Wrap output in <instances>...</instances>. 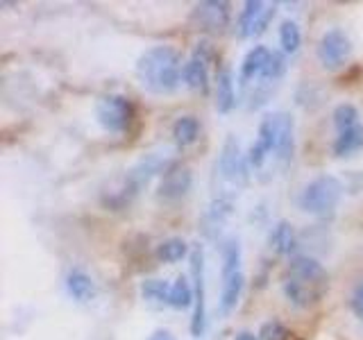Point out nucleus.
<instances>
[{
    "instance_id": "nucleus-1",
    "label": "nucleus",
    "mask_w": 363,
    "mask_h": 340,
    "mask_svg": "<svg viewBox=\"0 0 363 340\" xmlns=\"http://www.w3.org/2000/svg\"><path fill=\"white\" fill-rule=\"evenodd\" d=\"M182 68L184 64L172 45H154L136 59V77L154 96L175 94L182 82Z\"/></svg>"
},
{
    "instance_id": "nucleus-2",
    "label": "nucleus",
    "mask_w": 363,
    "mask_h": 340,
    "mask_svg": "<svg viewBox=\"0 0 363 340\" xmlns=\"http://www.w3.org/2000/svg\"><path fill=\"white\" fill-rule=\"evenodd\" d=\"M257 143L266 150L268 157L288 163L295 152V121L288 112L266 114L259 123Z\"/></svg>"
},
{
    "instance_id": "nucleus-3",
    "label": "nucleus",
    "mask_w": 363,
    "mask_h": 340,
    "mask_svg": "<svg viewBox=\"0 0 363 340\" xmlns=\"http://www.w3.org/2000/svg\"><path fill=\"white\" fill-rule=\"evenodd\" d=\"M343 198V184L334 175H320L306 184L299 193L297 205L304 214L311 216H332Z\"/></svg>"
},
{
    "instance_id": "nucleus-4",
    "label": "nucleus",
    "mask_w": 363,
    "mask_h": 340,
    "mask_svg": "<svg viewBox=\"0 0 363 340\" xmlns=\"http://www.w3.org/2000/svg\"><path fill=\"white\" fill-rule=\"evenodd\" d=\"M216 172L234 191L243 189L245 182H248V154L241 152V143L234 134H227L221 154L216 159Z\"/></svg>"
},
{
    "instance_id": "nucleus-5",
    "label": "nucleus",
    "mask_w": 363,
    "mask_h": 340,
    "mask_svg": "<svg viewBox=\"0 0 363 340\" xmlns=\"http://www.w3.org/2000/svg\"><path fill=\"white\" fill-rule=\"evenodd\" d=\"M96 118L100 127L109 134H123L134 118V107L125 96L109 94L96 103Z\"/></svg>"
},
{
    "instance_id": "nucleus-6",
    "label": "nucleus",
    "mask_w": 363,
    "mask_h": 340,
    "mask_svg": "<svg viewBox=\"0 0 363 340\" xmlns=\"http://www.w3.org/2000/svg\"><path fill=\"white\" fill-rule=\"evenodd\" d=\"M191 277H193V290H195L191 336L202 338L207 329V295H205V250L200 243H193V247H191Z\"/></svg>"
},
{
    "instance_id": "nucleus-7",
    "label": "nucleus",
    "mask_w": 363,
    "mask_h": 340,
    "mask_svg": "<svg viewBox=\"0 0 363 340\" xmlns=\"http://www.w3.org/2000/svg\"><path fill=\"white\" fill-rule=\"evenodd\" d=\"M168 168L170 166L166 163V159L161 157V154H148V157H143L141 161H136L134 166L127 170L123 189H121V193H118V198H121V202H127L130 198L139 195V193L148 186V184L157 177V175H163Z\"/></svg>"
},
{
    "instance_id": "nucleus-8",
    "label": "nucleus",
    "mask_w": 363,
    "mask_h": 340,
    "mask_svg": "<svg viewBox=\"0 0 363 340\" xmlns=\"http://www.w3.org/2000/svg\"><path fill=\"white\" fill-rule=\"evenodd\" d=\"M316 54H318V61H320L327 71H336V68L345 66V61L350 59L352 43L348 39V34L339 30V27H334V30H327L320 36Z\"/></svg>"
},
{
    "instance_id": "nucleus-9",
    "label": "nucleus",
    "mask_w": 363,
    "mask_h": 340,
    "mask_svg": "<svg viewBox=\"0 0 363 340\" xmlns=\"http://www.w3.org/2000/svg\"><path fill=\"white\" fill-rule=\"evenodd\" d=\"M212 57H214L212 43L200 41L193 54H191V59L182 68V82L188 89L200 91V94H207L209 91V61H212Z\"/></svg>"
},
{
    "instance_id": "nucleus-10",
    "label": "nucleus",
    "mask_w": 363,
    "mask_h": 340,
    "mask_svg": "<svg viewBox=\"0 0 363 340\" xmlns=\"http://www.w3.org/2000/svg\"><path fill=\"white\" fill-rule=\"evenodd\" d=\"M275 16V5L261 3V0H248L241 9L239 16V36L243 39H252V36H259L268 30V25Z\"/></svg>"
},
{
    "instance_id": "nucleus-11",
    "label": "nucleus",
    "mask_w": 363,
    "mask_h": 340,
    "mask_svg": "<svg viewBox=\"0 0 363 340\" xmlns=\"http://www.w3.org/2000/svg\"><path fill=\"white\" fill-rule=\"evenodd\" d=\"M191 186H193V175H191V168L182 166V163H172V166L161 175L157 198L163 202H177L184 195H188Z\"/></svg>"
},
{
    "instance_id": "nucleus-12",
    "label": "nucleus",
    "mask_w": 363,
    "mask_h": 340,
    "mask_svg": "<svg viewBox=\"0 0 363 340\" xmlns=\"http://www.w3.org/2000/svg\"><path fill=\"white\" fill-rule=\"evenodd\" d=\"M191 21H193L200 30L207 32H223L227 25H230V3H223V0H207V3L195 5L193 14H191Z\"/></svg>"
},
{
    "instance_id": "nucleus-13",
    "label": "nucleus",
    "mask_w": 363,
    "mask_h": 340,
    "mask_svg": "<svg viewBox=\"0 0 363 340\" xmlns=\"http://www.w3.org/2000/svg\"><path fill=\"white\" fill-rule=\"evenodd\" d=\"M281 290H284V297L297 309H309L313 306L316 302H320V297L325 295L323 286H316V283H306L302 279L295 277H284V283H281Z\"/></svg>"
},
{
    "instance_id": "nucleus-14",
    "label": "nucleus",
    "mask_w": 363,
    "mask_h": 340,
    "mask_svg": "<svg viewBox=\"0 0 363 340\" xmlns=\"http://www.w3.org/2000/svg\"><path fill=\"white\" fill-rule=\"evenodd\" d=\"M286 274H288V277L302 279L306 283H316V286L327 288V270L323 268L320 261L313 259V256H306V254L293 256L290 263H288Z\"/></svg>"
},
{
    "instance_id": "nucleus-15",
    "label": "nucleus",
    "mask_w": 363,
    "mask_h": 340,
    "mask_svg": "<svg viewBox=\"0 0 363 340\" xmlns=\"http://www.w3.org/2000/svg\"><path fill=\"white\" fill-rule=\"evenodd\" d=\"M243 286H245V274H243V270L223 274V290H221V300H218V309H221V316H230L232 311L239 306Z\"/></svg>"
},
{
    "instance_id": "nucleus-16",
    "label": "nucleus",
    "mask_w": 363,
    "mask_h": 340,
    "mask_svg": "<svg viewBox=\"0 0 363 340\" xmlns=\"http://www.w3.org/2000/svg\"><path fill=\"white\" fill-rule=\"evenodd\" d=\"M216 109L221 114H230L236 105V91H234V75L232 71L223 66L216 73Z\"/></svg>"
},
{
    "instance_id": "nucleus-17",
    "label": "nucleus",
    "mask_w": 363,
    "mask_h": 340,
    "mask_svg": "<svg viewBox=\"0 0 363 340\" xmlns=\"http://www.w3.org/2000/svg\"><path fill=\"white\" fill-rule=\"evenodd\" d=\"M270 54H272V50H268L266 45H254L252 50H248V54H245L243 64H241V82L243 84L261 77L263 68H266L268 61H270Z\"/></svg>"
},
{
    "instance_id": "nucleus-18",
    "label": "nucleus",
    "mask_w": 363,
    "mask_h": 340,
    "mask_svg": "<svg viewBox=\"0 0 363 340\" xmlns=\"http://www.w3.org/2000/svg\"><path fill=\"white\" fill-rule=\"evenodd\" d=\"M66 290L75 302H91L96 297V283L84 270H71L66 277Z\"/></svg>"
},
{
    "instance_id": "nucleus-19",
    "label": "nucleus",
    "mask_w": 363,
    "mask_h": 340,
    "mask_svg": "<svg viewBox=\"0 0 363 340\" xmlns=\"http://www.w3.org/2000/svg\"><path fill=\"white\" fill-rule=\"evenodd\" d=\"M268 241H270V250H275L277 254H290L297 245L293 225H290L288 220H279V223L272 227Z\"/></svg>"
},
{
    "instance_id": "nucleus-20",
    "label": "nucleus",
    "mask_w": 363,
    "mask_h": 340,
    "mask_svg": "<svg viewBox=\"0 0 363 340\" xmlns=\"http://www.w3.org/2000/svg\"><path fill=\"white\" fill-rule=\"evenodd\" d=\"M200 136V123L195 116H179L172 123V139H175L177 148H188L193 145Z\"/></svg>"
},
{
    "instance_id": "nucleus-21",
    "label": "nucleus",
    "mask_w": 363,
    "mask_h": 340,
    "mask_svg": "<svg viewBox=\"0 0 363 340\" xmlns=\"http://www.w3.org/2000/svg\"><path fill=\"white\" fill-rule=\"evenodd\" d=\"M359 150H363V125L339 132V136H336L334 141L336 157H350L352 152H359Z\"/></svg>"
},
{
    "instance_id": "nucleus-22",
    "label": "nucleus",
    "mask_w": 363,
    "mask_h": 340,
    "mask_svg": "<svg viewBox=\"0 0 363 340\" xmlns=\"http://www.w3.org/2000/svg\"><path fill=\"white\" fill-rule=\"evenodd\" d=\"M170 288H172V283L163 281V279H145L141 283V297L145 302H150V304L163 306L170 302Z\"/></svg>"
},
{
    "instance_id": "nucleus-23",
    "label": "nucleus",
    "mask_w": 363,
    "mask_h": 340,
    "mask_svg": "<svg viewBox=\"0 0 363 340\" xmlns=\"http://www.w3.org/2000/svg\"><path fill=\"white\" fill-rule=\"evenodd\" d=\"M168 304L172 309H188L191 304H195V290L193 283H191L184 274H179L170 288V302Z\"/></svg>"
},
{
    "instance_id": "nucleus-24",
    "label": "nucleus",
    "mask_w": 363,
    "mask_h": 340,
    "mask_svg": "<svg viewBox=\"0 0 363 340\" xmlns=\"http://www.w3.org/2000/svg\"><path fill=\"white\" fill-rule=\"evenodd\" d=\"M279 43L286 54H295L299 50V45H302V32H299V25L295 21H281Z\"/></svg>"
},
{
    "instance_id": "nucleus-25",
    "label": "nucleus",
    "mask_w": 363,
    "mask_h": 340,
    "mask_svg": "<svg viewBox=\"0 0 363 340\" xmlns=\"http://www.w3.org/2000/svg\"><path fill=\"white\" fill-rule=\"evenodd\" d=\"M188 254V245L182 238H168L157 247V256L163 263H177Z\"/></svg>"
},
{
    "instance_id": "nucleus-26",
    "label": "nucleus",
    "mask_w": 363,
    "mask_h": 340,
    "mask_svg": "<svg viewBox=\"0 0 363 340\" xmlns=\"http://www.w3.org/2000/svg\"><path fill=\"white\" fill-rule=\"evenodd\" d=\"M332 118H334V125H336V130H339V132L352 130V127L359 125V109L354 105L343 103V105H339L334 109Z\"/></svg>"
},
{
    "instance_id": "nucleus-27",
    "label": "nucleus",
    "mask_w": 363,
    "mask_h": 340,
    "mask_svg": "<svg viewBox=\"0 0 363 340\" xmlns=\"http://www.w3.org/2000/svg\"><path fill=\"white\" fill-rule=\"evenodd\" d=\"M284 73H286V59H284V54L272 52L268 66L263 68L259 82H261V84H272V82H279L281 77H284Z\"/></svg>"
},
{
    "instance_id": "nucleus-28",
    "label": "nucleus",
    "mask_w": 363,
    "mask_h": 340,
    "mask_svg": "<svg viewBox=\"0 0 363 340\" xmlns=\"http://www.w3.org/2000/svg\"><path fill=\"white\" fill-rule=\"evenodd\" d=\"M259 340H290V332L279 320H268L259 329Z\"/></svg>"
},
{
    "instance_id": "nucleus-29",
    "label": "nucleus",
    "mask_w": 363,
    "mask_h": 340,
    "mask_svg": "<svg viewBox=\"0 0 363 340\" xmlns=\"http://www.w3.org/2000/svg\"><path fill=\"white\" fill-rule=\"evenodd\" d=\"M350 306L354 311V316H357L359 320H363V281L359 283L357 288H354L352 300H350Z\"/></svg>"
},
{
    "instance_id": "nucleus-30",
    "label": "nucleus",
    "mask_w": 363,
    "mask_h": 340,
    "mask_svg": "<svg viewBox=\"0 0 363 340\" xmlns=\"http://www.w3.org/2000/svg\"><path fill=\"white\" fill-rule=\"evenodd\" d=\"M148 340H175V338H172V334L166 332V329H157V332H154Z\"/></svg>"
},
{
    "instance_id": "nucleus-31",
    "label": "nucleus",
    "mask_w": 363,
    "mask_h": 340,
    "mask_svg": "<svg viewBox=\"0 0 363 340\" xmlns=\"http://www.w3.org/2000/svg\"><path fill=\"white\" fill-rule=\"evenodd\" d=\"M234 340H259V336H254L252 332H239L234 336Z\"/></svg>"
}]
</instances>
